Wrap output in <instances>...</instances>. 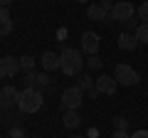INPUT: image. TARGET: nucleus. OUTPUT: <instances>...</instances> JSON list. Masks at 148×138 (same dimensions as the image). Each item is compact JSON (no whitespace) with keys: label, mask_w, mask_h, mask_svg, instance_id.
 Segmentation results:
<instances>
[{"label":"nucleus","mask_w":148,"mask_h":138,"mask_svg":"<svg viewBox=\"0 0 148 138\" xmlns=\"http://www.w3.org/2000/svg\"><path fill=\"white\" fill-rule=\"evenodd\" d=\"M84 67V54L82 49H74V47H67L62 49L59 54V69L64 72V77H77Z\"/></svg>","instance_id":"1"},{"label":"nucleus","mask_w":148,"mask_h":138,"mask_svg":"<svg viewBox=\"0 0 148 138\" xmlns=\"http://www.w3.org/2000/svg\"><path fill=\"white\" fill-rule=\"evenodd\" d=\"M45 104V96H42V89H37V86H25L20 91V99H17V109L22 113H37L42 109Z\"/></svg>","instance_id":"2"},{"label":"nucleus","mask_w":148,"mask_h":138,"mask_svg":"<svg viewBox=\"0 0 148 138\" xmlns=\"http://www.w3.org/2000/svg\"><path fill=\"white\" fill-rule=\"evenodd\" d=\"M114 79L119 84H123V86H136L141 81V74H138L131 64H116L114 67Z\"/></svg>","instance_id":"3"},{"label":"nucleus","mask_w":148,"mask_h":138,"mask_svg":"<svg viewBox=\"0 0 148 138\" xmlns=\"http://www.w3.org/2000/svg\"><path fill=\"white\" fill-rule=\"evenodd\" d=\"M133 12H136V8H133V3H128V0H116V5H114V10L109 12V22L106 25H111V22H126L133 17Z\"/></svg>","instance_id":"4"},{"label":"nucleus","mask_w":148,"mask_h":138,"mask_svg":"<svg viewBox=\"0 0 148 138\" xmlns=\"http://www.w3.org/2000/svg\"><path fill=\"white\" fill-rule=\"evenodd\" d=\"M82 101H84V91H82L79 86L64 89V94H62V109L64 111H77V109L82 106Z\"/></svg>","instance_id":"5"},{"label":"nucleus","mask_w":148,"mask_h":138,"mask_svg":"<svg viewBox=\"0 0 148 138\" xmlns=\"http://www.w3.org/2000/svg\"><path fill=\"white\" fill-rule=\"evenodd\" d=\"M96 91L99 94H106V96H111V94H116V89H119V81L114 79V74H101V77H96Z\"/></svg>","instance_id":"6"},{"label":"nucleus","mask_w":148,"mask_h":138,"mask_svg":"<svg viewBox=\"0 0 148 138\" xmlns=\"http://www.w3.org/2000/svg\"><path fill=\"white\" fill-rule=\"evenodd\" d=\"M17 72H20V59H15V57L0 59V79H12Z\"/></svg>","instance_id":"7"},{"label":"nucleus","mask_w":148,"mask_h":138,"mask_svg":"<svg viewBox=\"0 0 148 138\" xmlns=\"http://www.w3.org/2000/svg\"><path fill=\"white\" fill-rule=\"evenodd\" d=\"M99 35H96V32H84V35H82V52L84 54H89V57H94L96 52H99Z\"/></svg>","instance_id":"8"},{"label":"nucleus","mask_w":148,"mask_h":138,"mask_svg":"<svg viewBox=\"0 0 148 138\" xmlns=\"http://www.w3.org/2000/svg\"><path fill=\"white\" fill-rule=\"evenodd\" d=\"M0 99H3V106L10 109V106H15V104H17L20 91H17L15 86H3V89H0Z\"/></svg>","instance_id":"9"},{"label":"nucleus","mask_w":148,"mask_h":138,"mask_svg":"<svg viewBox=\"0 0 148 138\" xmlns=\"http://www.w3.org/2000/svg\"><path fill=\"white\" fill-rule=\"evenodd\" d=\"M40 62H42V72H54V69H59V54H54V52L47 49L40 57Z\"/></svg>","instance_id":"10"},{"label":"nucleus","mask_w":148,"mask_h":138,"mask_svg":"<svg viewBox=\"0 0 148 138\" xmlns=\"http://www.w3.org/2000/svg\"><path fill=\"white\" fill-rule=\"evenodd\" d=\"M86 17L94 20V22H104V25L109 22V12H106L101 5H89L86 8Z\"/></svg>","instance_id":"11"},{"label":"nucleus","mask_w":148,"mask_h":138,"mask_svg":"<svg viewBox=\"0 0 148 138\" xmlns=\"http://www.w3.org/2000/svg\"><path fill=\"white\" fill-rule=\"evenodd\" d=\"M119 47L126 49V52H133V49L138 47L136 35H133V32H121V35H119Z\"/></svg>","instance_id":"12"},{"label":"nucleus","mask_w":148,"mask_h":138,"mask_svg":"<svg viewBox=\"0 0 148 138\" xmlns=\"http://www.w3.org/2000/svg\"><path fill=\"white\" fill-rule=\"evenodd\" d=\"M10 32H12V17L8 8H0V37H8Z\"/></svg>","instance_id":"13"},{"label":"nucleus","mask_w":148,"mask_h":138,"mask_svg":"<svg viewBox=\"0 0 148 138\" xmlns=\"http://www.w3.org/2000/svg\"><path fill=\"white\" fill-rule=\"evenodd\" d=\"M82 123L79 111H64V128H77Z\"/></svg>","instance_id":"14"},{"label":"nucleus","mask_w":148,"mask_h":138,"mask_svg":"<svg viewBox=\"0 0 148 138\" xmlns=\"http://www.w3.org/2000/svg\"><path fill=\"white\" fill-rule=\"evenodd\" d=\"M133 35H136L138 44H148V22H141V25H138V30L133 32Z\"/></svg>","instance_id":"15"},{"label":"nucleus","mask_w":148,"mask_h":138,"mask_svg":"<svg viewBox=\"0 0 148 138\" xmlns=\"http://www.w3.org/2000/svg\"><path fill=\"white\" fill-rule=\"evenodd\" d=\"M96 79H91V77H82V79H79V84H77V86H79V89L82 91H94L96 89Z\"/></svg>","instance_id":"16"},{"label":"nucleus","mask_w":148,"mask_h":138,"mask_svg":"<svg viewBox=\"0 0 148 138\" xmlns=\"http://www.w3.org/2000/svg\"><path fill=\"white\" fill-rule=\"evenodd\" d=\"M32 67H35V59H32L30 54H22L20 57V69L22 72H32Z\"/></svg>","instance_id":"17"},{"label":"nucleus","mask_w":148,"mask_h":138,"mask_svg":"<svg viewBox=\"0 0 148 138\" xmlns=\"http://www.w3.org/2000/svg\"><path fill=\"white\" fill-rule=\"evenodd\" d=\"M114 128H116V131H126V133H128V118H126V116H116V118H114Z\"/></svg>","instance_id":"18"},{"label":"nucleus","mask_w":148,"mask_h":138,"mask_svg":"<svg viewBox=\"0 0 148 138\" xmlns=\"http://www.w3.org/2000/svg\"><path fill=\"white\" fill-rule=\"evenodd\" d=\"M49 81H52V79H49L47 72H40V74H37V79H35V86H37V89H42V86H47Z\"/></svg>","instance_id":"19"},{"label":"nucleus","mask_w":148,"mask_h":138,"mask_svg":"<svg viewBox=\"0 0 148 138\" xmlns=\"http://www.w3.org/2000/svg\"><path fill=\"white\" fill-rule=\"evenodd\" d=\"M138 20H141V22H148V0H146V3H141V5H138Z\"/></svg>","instance_id":"20"},{"label":"nucleus","mask_w":148,"mask_h":138,"mask_svg":"<svg viewBox=\"0 0 148 138\" xmlns=\"http://www.w3.org/2000/svg\"><path fill=\"white\" fill-rule=\"evenodd\" d=\"M138 25H141V22L131 17V20H126V22H123V32H136V30H138Z\"/></svg>","instance_id":"21"},{"label":"nucleus","mask_w":148,"mask_h":138,"mask_svg":"<svg viewBox=\"0 0 148 138\" xmlns=\"http://www.w3.org/2000/svg\"><path fill=\"white\" fill-rule=\"evenodd\" d=\"M86 64H89V69H101V59L96 57V54H94V57H89V59H86Z\"/></svg>","instance_id":"22"},{"label":"nucleus","mask_w":148,"mask_h":138,"mask_svg":"<svg viewBox=\"0 0 148 138\" xmlns=\"http://www.w3.org/2000/svg\"><path fill=\"white\" fill-rule=\"evenodd\" d=\"M35 79H37L35 72H25V86H35Z\"/></svg>","instance_id":"23"},{"label":"nucleus","mask_w":148,"mask_h":138,"mask_svg":"<svg viewBox=\"0 0 148 138\" xmlns=\"http://www.w3.org/2000/svg\"><path fill=\"white\" fill-rule=\"evenodd\" d=\"M114 5H116L114 0H101V8H104L106 12H111V10H114Z\"/></svg>","instance_id":"24"},{"label":"nucleus","mask_w":148,"mask_h":138,"mask_svg":"<svg viewBox=\"0 0 148 138\" xmlns=\"http://www.w3.org/2000/svg\"><path fill=\"white\" fill-rule=\"evenodd\" d=\"M10 138H25V131H22V128H12V131H10Z\"/></svg>","instance_id":"25"},{"label":"nucleus","mask_w":148,"mask_h":138,"mask_svg":"<svg viewBox=\"0 0 148 138\" xmlns=\"http://www.w3.org/2000/svg\"><path fill=\"white\" fill-rule=\"evenodd\" d=\"M111 138H131V136H128L126 131H114V136H111Z\"/></svg>","instance_id":"26"},{"label":"nucleus","mask_w":148,"mask_h":138,"mask_svg":"<svg viewBox=\"0 0 148 138\" xmlns=\"http://www.w3.org/2000/svg\"><path fill=\"white\" fill-rule=\"evenodd\" d=\"M131 138H148V131H136Z\"/></svg>","instance_id":"27"},{"label":"nucleus","mask_w":148,"mask_h":138,"mask_svg":"<svg viewBox=\"0 0 148 138\" xmlns=\"http://www.w3.org/2000/svg\"><path fill=\"white\" fill-rule=\"evenodd\" d=\"M10 3H12V0H0V8H8Z\"/></svg>","instance_id":"28"},{"label":"nucleus","mask_w":148,"mask_h":138,"mask_svg":"<svg viewBox=\"0 0 148 138\" xmlns=\"http://www.w3.org/2000/svg\"><path fill=\"white\" fill-rule=\"evenodd\" d=\"M77 3H89V0H77Z\"/></svg>","instance_id":"29"},{"label":"nucleus","mask_w":148,"mask_h":138,"mask_svg":"<svg viewBox=\"0 0 148 138\" xmlns=\"http://www.w3.org/2000/svg\"><path fill=\"white\" fill-rule=\"evenodd\" d=\"M72 138H84V136H72Z\"/></svg>","instance_id":"30"},{"label":"nucleus","mask_w":148,"mask_h":138,"mask_svg":"<svg viewBox=\"0 0 148 138\" xmlns=\"http://www.w3.org/2000/svg\"><path fill=\"white\" fill-rule=\"evenodd\" d=\"M0 109H3V99H0Z\"/></svg>","instance_id":"31"},{"label":"nucleus","mask_w":148,"mask_h":138,"mask_svg":"<svg viewBox=\"0 0 148 138\" xmlns=\"http://www.w3.org/2000/svg\"><path fill=\"white\" fill-rule=\"evenodd\" d=\"M141 3H146V0H141Z\"/></svg>","instance_id":"32"},{"label":"nucleus","mask_w":148,"mask_h":138,"mask_svg":"<svg viewBox=\"0 0 148 138\" xmlns=\"http://www.w3.org/2000/svg\"><path fill=\"white\" fill-rule=\"evenodd\" d=\"M0 138H5V136H0Z\"/></svg>","instance_id":"33"}]
</instances>
